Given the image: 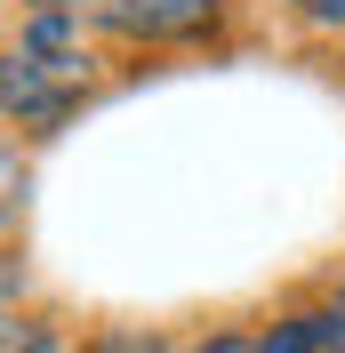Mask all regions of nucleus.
Wrapping results in <instances>:
<instances>
[{
    "label": "nucleus",
    "mask_w": 345,
    "mask_h": 353,
    "mask_svg": "<svg viewBox=\"0 0 345 353\" xmlns=\"http://www.w3.org/2000/svg\"><path fill=\"white\" fill-rule=\"evenodd\" d=\"M81 353H169L161 337H97V345H81Z\"/></svg>",
    "instance_id": "obj_5"
},
{
    "label": "nucleus",
    "mask_w": 345,
    "mask_h": 353,
    "mask_svg": "<svg viewBox=\"0 0 345 353\" xmlns=\"http://www.w3.org/2000/svg\"><path fill=\"white\" fill-rule=\"evenodd\" d=\"M193 353H249V337H209V345H193Z\"/></svg>",
    "instance_id": "obj_7"
},
{
    "label": "nucleus",
    "mask_w": 345,
    "mask_h": 353,
    "mask_svg": "<svg viewBox=\"0 0 345 353\" xmlns=\"http://www.w3.org/2000/svg\"><path fill=\"white\" fill-rule=\"evenodd\" d=\"M88 24L161 48V41H201V32H217V0H88Z\"/></svg>",
    "instance_id": "obj_2"
},
{
    "label": "nucleus",
    "mask_w": 345,
    "mask_h": 353,
    "mask_svg": "<svg viewBox=\"0 0 345 353\" xmlns=\"http://www.w3.org/2000/svg\"><path fill=\"white\" fill-rule=\"evenodd\" d=\"M322 353H345V289L322 305Z\"/></svg>",
    "instance_id": "obj_4"
},
{
    "label": "nucleus",
    "mask_w": 345,
    "mask_h": 353,
    "mask_svg": "<svg viewBox=\"0 0 345 353\" xmlns=\"http://www.w3.org/2000/svg\"><path fill=\"white\" fill-rule=\"evenodd\" d=\"M305 17H322V24H345V0H305Z\"/></svg>",
    "instance_id": "obj_6"
},
{
    "label": "nucleus",
    "mask_w": 345,
    "mask_h": 353,
    "mask_svg": "<svg viewBox=\"0 0 345 353\" xmlns=\"http://www.w3.org/2000/svg\"><path fill=\"white\" fill-rule=\"evenodd\" d=\"M249 353H322V313H289V321H273Z\"/></svg>",
    "instance_id": "obj_3"
},
{
    "label": "nucleus",
    "mask_w": 345,
    "mask_h": 353,
    "mask_svg": "<svg viewBox=\"0 0 345 353\" xmlns=\"http://www.w3.org/2000/svg\"><path fill=\"white\" fill-rule=\"evenodd\" d=\"M81 88H88V57L72 17H32L17 57H0V112H17V121H65Z\"/></svg>",
    "instance_id": "obj_1"
},
{
    "label": "nucleus",
    "mask_w": 345,
    "mask_h": 353,
    "mask_svg": "<svg viewBox=\"0 0 345 353\" xmlns=\"http://www.w3.org/2000/svg\"><path fill=\"white\" fill-rule=\"evenodd\" d=\"M41 17H72V8H88V0H32Z\"/></svg>",
    "instance_id": "obj_8"
}]
</instances>
